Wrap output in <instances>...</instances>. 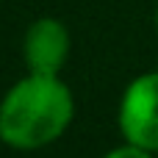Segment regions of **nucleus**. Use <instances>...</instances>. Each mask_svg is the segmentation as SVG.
<instances>
[{
	"label": "nucleus",
	"instance_id": "obj_1",
	"mask_svg": "<svg viewBox=\"0 0 158 158\" xmlns=\"http://www.w3.org/2000/svg\"><path fill=\"white\" fill-rule=\"evenodd\" d=\"M75 100L58 75H36L17 81L0 100V142L14 150H39L53 144L69 128Z\"/></svg>",
	"mask_w": 158,
	"mask_h": 158
},
{
	"label": "nucleus",
	"instance_id": "obj_2",
	"mask_svg": "<svg viewBox=\"0 0 158 158\" xmlns=\"http://www.w3.org/2000/svg\"><path fill=\"white\" fill-rule=\"evenodd\" d=\"M117 119L125 142L158 153V72H144L128 83Z\"/></svg>",
	"mask_w": 158,
	"mask_h": 158
},
{
	"label": "nucleus",
	"instance_id": "obj_3",
	"mask_svg": "<svg viewBox=\"0 0 158 158\" xmlns=\"http://www.w3.org/2000/svg\"><path fill=\"white\" fill-rule=\"evenodd\" d=\"M22 56L28 72L36 75H58L69 56V33L64 22L53 17H42L28 25L22 39Z\"/></svg>",
	"mask_w": 158,
	"mask_h": 158
},
{
	"label": "nucleus",
	"instance_id": "obj_4",
	"mask_svg": "<svg viewBox=\"0 0 158 158\" xmlns=\"http://www.w3.org/2000/svg\"><path fill=\"white\" fill-rule=\"evenodd\" d=\"M150 156H153L150 150H144V147H139V144H131V142H125V144H119V147L108 150L103 158H150Z\"/></svg>",
	"mask_w": 158,
	"mask_h": 158
},
{
	"label": "nucleus",
	"instance_id": "obj_5",
	"mask_svg": "<svg viewBox=\"0 0 158 158\" xmlns=\"http://www.w3.org/2000/svg\"><path fill=\"white\" fill-rule=\"evenodd\" d=\"M156 28H158V8H156Z\"/></svg>",
	"mask_w": 158,
	"mask_h": 158
}]
</instances>
